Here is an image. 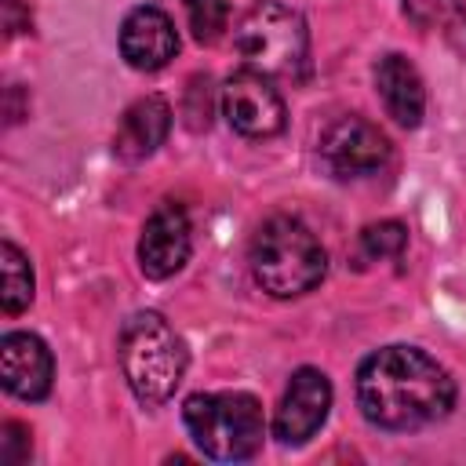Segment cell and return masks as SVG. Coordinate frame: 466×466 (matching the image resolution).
I'll list each match as a JSON object with an SVG mask.
<instances>
[{
    "mask_svg": "<svg viewBox=\"0 0 466 466\" xmlns=\"http://www.w3.org/2000/svg\"><path fill=\"white\" fill-rule=\"evenodd\" d=\"M255 284L273 299H295L324 280L328 255L320 240L291 215H273L258 226L248 248Z\"/></svg>",
    "mask_w": 466,
    "mask_h": 466,
    "instance_id": "obj_2",
    "label": "cell"
},
{
    "mask_svg": "<svg viewBox=\"0 0 466 466\" xmlns=\"http://www.w3.org/2000/svg\"><path fill=\"white\" fill-rule=\"evenodd\" d=\"M189 248H193V237H189V215L175 204V200H164L142 226V237H138V269L149 277V280H164V277H175L186 258H189Z\"/></svg>",
    "mask_w": 466,
    "mask_h": 466,
    "instance_id": "obj_9",
    "label": "cell"
},
{
    "mask_svg": "<svg viewBox=\"0 0 466 466\" xmlns=\"http://www.w3.org/2000/svg\"><path fill=\"white\" fill-rule=\"evenodd\" d=\"M357 404L379 430H419L455 404L451 375L415 346H382L357 368Z\"/></svg>",
    "mask_w": 466,
    "mask_h": 466,
    "instance_id": "obj_1",
    "label": "cell"
},
{
    "mask_svg": "<svg viewBox=\"0 0 466 466\" xmlns=\"http://www.w3.org/2000/svg\"><path fill=\"white\" fill-rule=\"evenodd\" d=\"M29 302H33V266L11 240H4L0 244V306L7 317H15Z\"/></svg>",
    "mask_w": 466,
    "mask_h": 466,
    "instance_id": "obj_15",
    "label": "cell"
},
{
    "mask_svg": "<svg viewBox=\"0 0 466 466\" xmlns=\"http://www.w3.org/2000/svg\"><path fill=\"white\" fill-rule=\"evenodd\" d=\"M408 244V226L397 222V218H386V222H371L360 229V255L364 258H397Z\"/></svg>",
    "mask_w": 466,
    "mask_h": 466,
    "instance_id": "obj_17",
    "label": "cell"
},
{
    "mask_svg": "<svg viewBox=\"0 0 466 466\" xmlns=\"http://www.w3.org/2000/svg\"><path fill=\"white\" fill-rule=\"evenodd\" d=\"M25 459H29V430L22 422H4V430H0V462L18 466Z\"/></svg>",
    "mask_w": 466,
    "mask_h": 466,
    "instance_id": "obj_18",
    "label": "cell"
},
{
    "mask_svg": "<svg viewBox=\"0 0 466 466\" xmlns=\"http://www.w3.org/2000/svg\"><path fill=\"white\" fill-rule=\"evenodd\" d=\"M233 44L248 58V69H258L266 76L299 80L309 58V33H306L302 15L273 0L255 4L237 22Z\"/></svg>",
    "mask_w": 466,
    "mask_h": 466,
    "instance_id": "obj_5",
    "label": "cell"
},
{
    "mask_svg": "<svg viewBox=\"0 0 466 466\" xmlns=\"http://www.w3.org/2000/svg\"><path fill=\"white\" fill-rule=\"evenodd\" d=\"M120 371L142 404H164L175 397L189 353L178 331L153 309H142L120 328Z\"/></svg>",
    "mask_w": 466,
    "mask_h": 466,
    "instance_id": "obj_3",
    "label": "cell"
},
{
    "mask_svg": "<svg viewBox=\"0 0 466 466\" xmlns=\"http://www.w3.org/2000/svg\"><path fill=\"white\" fill-rule=\"evenodd\" d=\"M178 51V33L175 22L160 7H135L124 25H120V55L131 69L138 73H157L164 69Z\"/></svg>",
    "mask_w": 466,
    "mask_h": 466,
    "instance_id": "obj_11",
    "label": "cell"
},
{
    "mask_svg": "<svg viewBox=\"0 0 466 466\" xmlns=\"http://www.w3.org/2000/svg\"><path fill=\"white\" fill-rule=\"evenodd\" d=\"M182 422L193 444L215 462H240L262 448V408L251 393H193L182 404Z\"/></svg>",
    "mask_w": 466,
    "mask_h": 466,
    "instance_id": "obj_4",
    "label": "cell"
},
{
    "mask_svg": "<svg viewBox=\"0 0 466 466\" xmlns=\"http://www.w3.org/2000/svg\"><path fill=\"white\" fill-rule=\"evenodd\" d=\"M182 7L200 44H215L229 29V0H182Z\"/></svg>",
    "mask_w": 466,
    "mask_h": 466,
    "instance_id": "obj_16",
    "label": "cell"
},
{
    "mask_svg": "<svg viewBox=\"0 0 466 466\" xmlns=\"http://www.w3.org/2000/svg\"><path fill=\"white\" fill-rule=\"evenodd\" d=\"M51 375H55V360L40 335L11 331L0 339V379L11 397L44 400L51 390Z\"/></svg>",
    "mask_w": 466,
    "mask_h": 466,
    "instance_id": "obj_10",
    "label": "cell"
},
{
    "mask_svg": "<svg viewBox=\"0 0 466 466\" xmlns=\"http://www.w3.org/2000/svg\"><path fill=\"white\" fill-rule=\"evenodd\" d=\"M222 113L244 138H269L284 131V98L258 69H240L222 87Z\"/></svg>",
    "mask_w": 466,
    "mask_h": 466,
    "instance_id": "obj_6",
    "label": "cell"
},
{
    "mask_svg": "<svg viewBox=\"0 0 466 466\" xmlns=\"http://www.w3.org/2000/svg\"><path fill=\"white\" fill-rule=\"evenodd\" d=\"M411 22L426 29H441L444 40L466 58V7L462 0H404Z\"/></svg>",
    "mask_w": 466,
    "mask_h": 466,
    "instance_id": "obj_14",
    "label": "cell"
},
{
    "mask_svg": "<svg viewBox=\"0 0 466 466\" xmlns=\"http://www.w3.org/2000/svg\"><path fill=\"white\" fill-rule=\"evenodd\" d=\"M320 160L335 178H364L390 160V138L364 116H339L320 138Z\"/></svg>",
    "mask_w": 466,
    "mask_h": 466,
    "instance_id": "obj_7",
    "label": "cell"
},
{
    "mask_svg": "<svg viewBox=\"0 0 466 466\" xmlns=\"http://www.w3.org/2000/svg\"><path fill=\"white\" fill-rule=\"evenodd\" d=\"M375 91L386 106V116H393V124L400 127H419L422 113H426V87L419 69L404 58V55H386L375 66Z\"/></svg>",
    "mask_w": 466,
    "mask_h": 466,
    "instance_id": "obj_13",
    "label": "cell"
},
{
    "mask_svg": "<svg viewBox=\"0 0 466 466\" xmlns=\"http://www.w3.org/2000/svg\"><path fill=\"white\" fill-rule=\"evenodd\" d=\"M171 131V106L160 95H146L138 102H131L116 124L113 135V153L120 160H146L160 149V142Z\"/></svg>",
    "mask_w": 466,
    "mask_h": 466,
    "instance_id": "obj_12",
    "label": "cell"
},
{
    "mask_svg": "<svg viewBox=\"0 0 466 466\" xmlns=\"http://www.w3.org/2000/svg\"><path fill=\"white\" fill-rule=\"evenodd\" d=\"M331 408V382L317 368H299L280 397L277 419H273V437L280 444H306L328 419Z\"/></svg>",
    "mask_w": 466,
    "mask_h": 466,
    "instance_id": "obj_8",
    "label": "cell"
}]
</instances>
